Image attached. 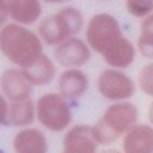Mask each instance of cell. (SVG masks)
<instances>
[{"instance_id": "52a82bcc", "label": "cell", "mask_w": 153, "mask_h": 153, "mask_svg": "<svg viewBox=\"0 0 153 153\" xmlns=\"http://www.w3.org/2000/svg\"><path fill=\"white\" fill-rule=\"evenodd\" d=\"M92 52L94 51L87 45V42L75 35L54 48V60L65 69L83 68L91 61Z\"/></svg>"}, {"instance_id": "3957f363", "label": "cell", "mask_w": 153, "mask_h": 153, "mask_svg": "<svg viewBox=\"0 0 153 153\" xmlns=\"http://www.w3.org/2000/svg\"><path fill=\"white\" fill-rule=\"evenodd\" d=\"M86 28L84 14L75 6H63L55 14L40 20L37 34L46 46L55 48L68 38L78 35Z\"/></svg>"}, {"instance_id": "4fadbf2b", "label": "cell", "mask_w": 153, "mask_h": 153, "mask_svg": "<svg viewBox=\"0 0 153 153\" xmlns=\"http://www.w3.org/2000/svg\"><path fill=\"white\" fill-rule=\"evenodd\" d=\"M14 153H48V138L35 127H23L12 138Z\"/></svg>"}, {"instance_id": "30bf717a", "label": "cell", "mask_w": 153, "mask_h": 153, "mask_svg": "<svg viewBox=\"0 0 153 153\" xmlns=\"http://www.w3.org/2000/svg\"><path fill=\"white\" fill-rule=\"evenodd\" d=\"M0 81H2V95L11 103H17V101H25L31 98L34 86L25 78L20 68L5 69Z\"/></svg>"}, {"instance_id": "d6986e66", "label": "cell", "mask_w": 153, "mask_h": 153, "mask_svg": "<svg viewBox=\"0 0 153 153\" xmlns=\"http://www.w3.org/2000/svg\"><path fill=\"white\" fill-rule=\"evenodd\" d=\"M136 49H138V54L141 57L153 60V38L152 37L139 34L138 43H136Z\"/></svg>"}, {"instance_id": "8fae6325", "label": "cell", "mask_w": 153, "mask_h": 153, "mask_svg": "<svg viewBox=\"0 0 153 153\" xmlns=\"http://www.w3.org/2000/svg\"><path fill=\"white\" fill-rule=\"evenodd\" d=\"M57 87L68 101H76L89 91V76L84 71H81V68L65 69L58 75Z\"/></svg>"}, {"instance_id": "6da1fadb", "label": "cell", "mask_w": 153, "mask_h": 153, "mask_svg": "<svg viewBox=\"0 0 153 153\" xmlns=\"http://www.w3.org/2000/svg\"><path fill=\"white\" fill-rule=\"evenodd\" d=\"M43 40L26 25L5 23L0 31V49L5 58L16 68L25 69L40 58L43 52Z\"/></svg>"}, {"instance_id": "603a6c76", "label": "cell", "mask_w": 153, "mask_h": 153, "mask_svg": "<svg viewBox=\"0 0 153 153\" xmlns=\"http://www.w3.org/2000/svg\"><path fill=\"white\" fill-rule=\"evenodd\" d=\"M147 117H149V121H150V124L153 126V101H152V103H150V106H149Z\"/></svg>"}, {"instance_id": "277c9868", "label": "cell", "mask_w": 153, "mask_h": 153, "mask_svg": "<svg viewBox=\"0 0 153 153\" xmlns=\"http://www.w3.org/2000/svg\"><path fill=\"white\" fill-rule=\"evenodd\" d=\"M37 121L49 132H65L72 123V109L69 101L60 92H48L35 101Z\"/></svg>"}, {"instance_id": "9a60e30c", "label": "cell", "mask_w": 153, "mask_h": 153, "mask_svg": "<svg viewBox=\"0 0 153 153\" xmlns=\"http://www.w3.org/2000/svg\"><path fill=\"white\" fill-rule=\"evenodd\" d=\"M25 78H26L34 87H43L54 81L57 75V68L54 60L49 55L43 54L34 65L22 69Z\"/></svg>"}, {"instance_id": "7402d4cb", "label": "cell", "mask_w": 153, "mask_h": 153, "mask_svg": "<svg viewBox=\"0 0 153 153\" xmlns=\"http://www.w3.org/2000/svg\"><path fill=\"white\" fill-rule=\"evenodd\" d=\"M45 3H51V5H63V3H68L71 0H42Z\"/></svg>"}, {"instance_id": "9c48e42d", "label": "cell", "mask_w": 153, "mask_h": 153, "mask_svg": "<svg viewBox=\"0 0 153 153\" xmlns=\"http://www.w3.org/2000/svg\"><path fill=\"white\" fill-rule=\"evenodd\" d=\"M98 146L92 126L76 124L71 127L63 138L61 153H98Z\"/></svg>"}, {"instance_id": "44dd1931", "label": "cell", "mask_w": 153, "mask_h": 153, "mask_svg": "<svg viewBox=\"0 0 153 153\" xmlns=\"http://www.w3.org/2000/svg\"><path fill=\"white\" fill-rule=\"evenodd\" d=\"M0 107H2V124L8 126V113H9V101L2 95L0 98Z\"/></svg>"}, {"instance_id": "5b68a950", "label": "cell", "mask_w": 153, "mask_h": 153, "mask_svg": "<svg viewBox=\"0 0 153 153\" xmlns=\"http://www.w3.org/2000/svg\"><path fill=\"white\" fill-rule=\"evenodd\" d=\"M123 37L121 25L109 12H98L89 19L84 28V40L94 52L103 55L106 51Z\"/></svg>"}, {"instance_id": "ffe728a7", "label": "cell", "mask_w": 153, "mask_h": 153, "mask_svg": "<svg viewBox=\"0 0 153 153\" xmlns=\"http://www.w3.org/2000/svg\"><path fill=\"white\" fill-rule=\"evenodd\" d=\"M141 20H143V22L139 23V34L153 38V12H152L150 16L141 19Z\"/></svg>"}, {"instance_id": "e0dca14e", "label": "cell", "mask_w": 153, "mask_h": 153, "mask_svg": "<svg viewBox=\"0 0 153 153\" xmlns=\"http://www.w3.org/2000/svg\"><path fill=\"white\" fill-rule=\"evenodd\" d=\"M126 9L135 19H144L153 12V0H126Z\"/></svg>"}, {"instance_id": "cb8c5ba5", "label": "cell", "mask_w": 153, "mask_h": 153, "mask_svg": "<svg viewBox=\"0 0 153 153\" xmlns=\"http://www.w3.org/2000/svg\"><path fill=\"white\" fill-rule=\"evenodd\" d=\"M98 153H124L121 150H117V149H104V150H101Z\"/></svg>"}, {"instance_id": "ac0fdd59", "label": "cell", "mask_w": 153, "mask_h": 153, "mask_svg": "<svg viewBox=\"0 0 153 153\" xmlns=\"http://www.w3.org/2000/svg\"><path fill=\"white\" fill-rule=\"evenodd\" d=\"M138 87L143 94L153 97V61L141 68L138 74Z\"/></svg>"}, {"instance_id": "7a4b0ae2", "label": "cell", "mask_w": 153, "mask_h": 153, "mask_svg": "<svg viewBox=\"0 0 153 153\" xmlns=\"http://www.w3.org/2000/svg\"><path fill=\"white\" fill-rule=\"evenodd\" d=\"M139 112L133 103L127 101H117L107 106L101 117L94 126V136L101 146H109L124 136L135 124H138Z\"/></svg>"}, {"instance_id": "2e32d148", "label": "cell", "mask_w": 153, "mask_h": 153, "mask_svg": "<svg viewBox=\"0 0 153 153\" xmlns=\"http://www.w3.org/2000/svg\"><path fill=\"white\" fill-rule=\"evenodd\" d=\"M35 120H37V107L31 98L25 101H17V103L9 101L8 126L23 129V127L31 126Z\"/></svg>"}, {"instance_id": "7c38bea8", "label": "cell", "mask_w": 153, "mask_h": 153, "mask_svg": "<svg viewBox=\"0 0 153 153\" xmlns=\"http://www.w3.org/2000/svg\"><path fill=\"white\" fill-rule=\"evenodd\" d=\"M136 54H138L136 46L129 38L121 37L118 42H115L103 54V60L109 68L126 71L135 63Z\"/></svg>"}, {"instance_id": "ba28073f", "label": "cell", "mask_w": 153, "mask_h": 153, "mask_svg": "<svg viewBox=\"0 0 153 153\" xmlns=\"http://www.w3.org/2000/svg\"><path fill=\"white\" fill-rule=\"evenodd\" d=\"M0 12H2V23H8V20L31 25L37 23L43 14L42 0H0Z\"/></svg>"}, {"instance_id": "8992f818", "label": "cell", "mask_w": 153, "mask_h": 153, "mask_svg": "<svg viewBox=\"0 0 153 153\" xmlns=\"http://www.w3.org/2000/svg\"><path fill=\"white\" fill-rule=\"evenodd\" d=\"M95 86L98 94L110 103L127 101L136 92V83L132 80V76L115 68H106L101 71L95 80Z\"/></svg>"}, {"instance_id": "5bb4252c", "label": "cell", "mask_w": 153, "mask_h": 153, "mask_svg": "<svg viewBox=\"0 0 153 153\" xmlns=\"http://www.w3.org/2000/svg\"><path fill=\"white\" fill-rule=\"evenodd\" d=\"M124 153H153V126L135 124L123 136Z\"/></svg>"}]
</instances>
